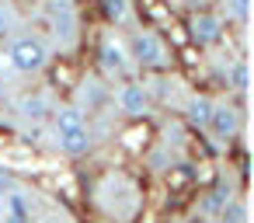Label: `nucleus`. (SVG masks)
Listing matches in <instances>:
<instances>
[{
	"label": "nucleus",
	"instance_id": "14",
	"mask_svg": "<svg viewBox=\"0 0 254 223\" xmlns=\"http://www.w3.org/2000/svg\"><path fill=\"white\" fill-rule=\"evenodd\" d=\"M226 84H230L237 94L247 91V84H251V70H247V60H244V56H237V60L230 63V70H226Z\"/></svg>",
	"mask_w": 254,
	"mask_h": 223
},
{
	"label": "nucleus",
	"instance_id": "3",
	"mask_svg": "<svg viewBox=\"0 0 254 223\" xmlns=\"http://www.w3.org/2000/svg\"><path fill=\"white\" fill-rule=\"evenodd\" d=\"M122 39H126V49H129V60H132L136 70H164V67H171V49H167L160 32L132 25V28L122 32Z\"/></svg>",
	"mask_w": 254,
	"mask_h": 223
},
{
	"label": "nucleus",
	"instance_id": "2",
	"mask_svg": "<svg viewBox=\"0 0 254 223\" xmlns=\"http://www.w3.org/2000/svg\"><path fill=\"white\" fill-rule=\"evenodd\" d=\"M42 21H46V42L53 53H70L80 42V14L73 0H46L42 4Z\"/></svg>",
	"mask_w": 254,
	"mask_h": 223
},
{
	"label": "nucleus",
	"instance_id": "8",
	"mask_svg": "<svg viewBox=\"0 0 254 223\" xmlns=\"http://www.w3.org/2000/svg\"><path fill=\"white\" fill-rule=\"evenodd\" d=\"M205 133H209L212 140H219V143L233 140V136L240 133V108L230 105V101H212V115H209Z\"/></svg>",
	"mask_w": 254,
	"mask_h": 223
},
{
	"label": "nucleus",
	"instance_id": "16",
	"mask_svg": "<svg viewBox=\"0 0 254 223\" xmlns=\"http://www.w3.org/2000/svg\"><path fill=\"white\" fill-rule=\"evenodd\" d=\"M226 18H233L237 25H247V18H251V0H226Z\"/></svg>",
	"mask_w": 254,
	"mask_h": 223
},
{
	"label": "nucleus",
	"instance_id": "6",
	"mask_svg": "<svg viewBox=\"0 0 254 223\" xmlns=\"http://www.w3.org/2000/svg\"><path fill=\"white\" fill-rule=\"evenodd\" d=\"M188 35H191V42L198 49H216L223 42V35H226V21L216 11H195L188 18Z\"/></svg>",
	"mask_w": 254,
	"mask_h": 223
},
{
	"label": "nucleus",
	"instance_id": "7",
	"mask_svg": "<svg viewBox=\"0 0 254 223\" xmlns=\"http://www.w3.org/2000/svg\"><path fill=\"white\" fill-rule=\"evenodd\" d=\"M53 108H56V98H53L49 91H42V87L25 91V94L18 98V105H14V112H18V119H21L25 126H46L49 115H53Z\"/></svg>",
	"mask_w": 254,
	"mask_h": 223
},
{
	"label": "nucleus",
	"instance_id": "4",
	"mask_svg": "<svg viewBox=\"0 0 254 223\" xmlns=\"http://www.w3.org/2000/svg\"><path fill=\"white\" fill-rule=\"evenodd\" d=\"M98 67H101V74L108 80H129L136 74V67L129 60V49H126V39L119 32L101 35V42H98Z\"/></svg>",
	"mask_w": 254,
	"mask_h": 223
},
{
	"label": "nucleus",
	"instance_id": "13",
	"mask_svg": "<svg viewBox=\"0 0 254 223\" xmlns=\"http://www.w3.org/2000/svg\"><path fill=\"white\" fill-rule=\"evenodd\" d=\"M21 11L14 7V0H0V42H7L18 28H21Z\"/></svg>",
	"mask_w": 254,
	"mask_h": 223
},
{
	"label": "nucleus",
	"instance_id": "11",
	"mask_svg": "<svg viewBox=\"0 0 254 223\" xmlns=\"http://www.w3.org/2000/svg\"><path fill=\"white\" fill-rule=\"evenodd\" d=\"M212 101H216V98H209V94H188V101H185V119H188L195 129H205V126H209V115H212Z\"/></svg>",
	"mask_w": 254,
	"mask_h": 223
},
{
	"label": "nucleus",
	"instance_id": "10",
	"mask_svg": "<svg viewBox=\"0 0 254 223\" xmlns=\"http://www.w3.org/2000/svg\"><path fill=\"white\" fill-rule=\"evenodd\" d=\"M53 140H56L60 153H66V157H84V153L91 150V143H94L87 126H80V129H70V133H56Z\"/></svg>",
	"mask_w": 254,
	"mask_h": 223
},
{
	"label": "nucleus",
	"instance_id": "5",
	"mask_svg": "<svg viewBox=\"0 0 254 223\" xmlns=\"http://www.w3.org/2000/svg\"><path fill=\"white\" fill-rule=\"evenodd\" d=\"M112 101L119 105V112L126 119H143L153 108V91H150V84L129 77V80H119V87L112 91Z\"/></svg>",
	"mask_w": 254,
	"mask_h": 223
},
{
	"label": "nucleus",
	"instance_id": "15",
	"mask_svg": "<svg viewBox=\"0 0 254 223\" xmlns=\"http://www.w3.org/2000/svg\"><path fill=\"white\" fill-rule=\"evenodd\" d=\"M244 220H247L244 202H233V199H230V202H226V206L216 213V220H212V223H244Z\"/></svg>",
	"mask_w": 254,
	"mask_h": 223
},
{
	"label": "nucleus",
	"instance_id": "12",
	"mask_svg": "<svg viewBox=\"0 0 254 223\" xmlns=\"http://www.w3.org/2000/svg\"><path fill=\"white\" fill-rule=\"evenodd\" d=\"M98 4H101V14L108 18V25H115V28L132 25V0H98Z\"/></svg>",
	"mask_w": 254,
	"mask_h": 223
},
{
	"label": "nucleus",
	"instance_id": "9",
	"mask_svg": "<svg viewBox=\"0 0 254 223\" xmlns=\"http://www.w3.org/2000/svg\"><path fill=\"white\" fill-rule=\"evenodd\" d=\"M112 101V87L101 80V77H84V84L77 87V108L80 112H98V108H105Z\"/></svg>",
	"mask_w": 254,
	"mask_h": 223
},
{
	"label": "nucleus",
	"instance_id": "1",
	"mask_svg": "<svg viewBox=\"0 0 254 223\" xmlns=\"http://www.w3.org/2000/svg\"><path fill=\"white\" fill-rule=\"evenodd\" d=\"M4 56H7V67H11L18 77H39V74L49 70V63H53L56 53H53V46L46 42L42 32L21 25V28L4 42Z\"/></svg>",
	"mask_w": 254,
	"mask_h": 223
}]
</instances>
